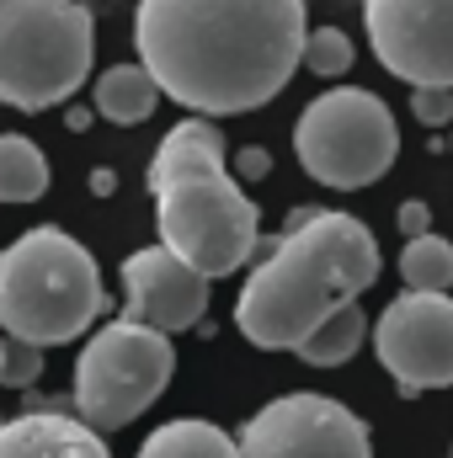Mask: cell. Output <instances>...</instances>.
<instances>
[{
	"label": "cell",
	"instance_id": "1",
	"mask_svg": "<svg viewBox=\"0 0 453 458\" xmlns=\"http://www.w3.org/2000/svg\"><path fill=\"white\" fill-rule=\"evenodd\" d=\"M304 16V0H139L133 48L160 97L192 117H235L294 81Z\"/></svg>",
	"mask_w": 453,
	"mask_h": 458
},
{
	"label": "cell",
	"instance_id": "2",
	"mask_svg": "<svg viewBox=\"0 0 453 458\" xmlns=\"http://www.w3.org/2000/svg\"><path fill=\"white\" fill-rule=\"evenodd\" d=\"M379 283L373 229L337 208H299L272 250L245 272L235 299L240 336L261 352H294L326 315L357 304Z\"/></svg>",
	"mask_w": 453,
	"mask_h": 458
},
{
	"label": "cell",
	"instance_id": "3",
	"mask_svg": "<svg viewBox=\"0 0 453 458\" xmlns=\"http://www.w3.org/2000/svg\"><path fill=\"white\" fill-rule=\"evenodd\" d=\"M97 256L59 225H38L0 250V331L21 346H64L102 315Z\"/></svg>",
	"mask_w": 453,
	"mask_h": 458
},
{
	"label": "cell",
	"instance_id": "4",
	"mask_svg": "<svg viewBox=\"0 0 453 458\" xmlns=\"http://www.w3.org/2000/svg\"><path fill=\"white\" fill-rule=\"evenodd\" d=\"M97 54V21L81 0H0V102L48 113L70 102Z\"/></svg>",
	"mask_w": 453,
	"mask_h": 458
},
{
	"label": "cell",
	"instance_id": "5",
	"mask_svg": "<svg viewBox=\"0 0 453 458\" xmlns=\"http://www.w3.org/2000/svg\"><path fill=\"white\" fill-rule=\"evenodd\" d=\"M155 192V229L160 245L187 261L198 277L240 272L261 245V208L229 171H182L150 187Z\"/></svg>",
	"mask_w": 453,
	"mask_h": 458
},
{
	"label": "cell",
	"instance_id": "6",
	"mask_svg": "<svg viewBox=\"0 0 453 458\" xmlns=\"http://www.w3.org/2000/svg\"><path fill=\"white\" fill-rule=\"evenodd\" d=\"M294 155L310 182L363 192L400 160V123L368 86H331L299 113Z\"/></svg>",
	"mask_w": 453,
	"mask_h": 458
},
{
	"label": "cell",
	"instance_id": "7",
	"mask_svg": "<svg viewBox=\"0 0 453 458\" xmlns=\"http://www.w3.org/2000/svg\"><path fill=\"white\" fill-rule=\"evenodd\" d=\"M171 373H176L171 336L133 320H113L75 357V411L91 432H117L166 394Z\"/></svg>",
	"mask_w": 453,
	"mask_h": 458
},
{
	"label": "cell",
	"instance_id": "8",
	"mask_svg": "<svg viewBox=\"0 0 453 458\" xmlns=\"http://www.w3.org/2000/svg\"><path fill=\"white\" fill-rule=\"evenodd\" d=\"M240 458H373L368 421L331 394L299 389L267 400L235 437Z\"/></svg>",
	"mask_w": 453,
	"mask_h": 458
},
{
	"label": "cell",
	"instance_id": "9",
	"mask_svg": "<svg viewBox=\"0 0 453 458\" xmlns=\"http://www.w3.org/2000/svg\"><path fill=\"white\" fill-rule=\"evenodd\" d=\"M373 352L406 400L427 389H453V299L406 288L373 320Z\"/></svg>",
	"mask_w": 453,
	"mask_h": 458
},
{
	"label": "cell",
	"instance_id": "10",
	"mask_svg": "<svg viewBox=\"0 0 453 458\" xmlns=\"http://www.w3.org/2000/svg\"><path fill=\"white\" fill-rule=\"evenodd\" d=\"M363 27L389 75L453 91V0H363Z\"/></svg>",
	"mask_w": 453,
	"mask_h": 458
},
{
	"label": "cell",
	"instance_id": "11",
	"mask_svg": "<svg viewBox=\"0 0 453 458\" xmlns=\"http://www.w3.org/2000/svg\"><path fill=\"white\" fill-rule=\"evenodd\" d=\"M123 320L150 326L160 336L192 331L209 310V277H198L187 261H176L166 245H144L123 261Z\"/></svg>",
	"mask_w": 453,
	"mask_h": 458
},
{
	"label": "cell",
	"instance_id": "12",
	"mask_svg": "<svg viewBox=\"0 0 453 458\" xmlns=\"http://www.w3.org/2000/svg\"><path fill=\"white\" fill-rule=\"evenodd\" d=\"M0 458H113V448L81 416L27 411L0 421Z\"/></svg>",
	"mask_w": 453,
	"mask_h": 458
},
{
	"label": "cell",
	"instance_id": "13",
	"mask_svg": "<svg viewBox=\"0 0 453 458\" xmlns=\"http://www.w3.org/2000/svg\"><path fill=\"white\" fill-rule=\"evenodd\" d=\"M182 171H225V133H219L209 117H182V123L155 144L150 187L166 182V176H182Z\"/></svg>",
	"mask_w": 453,
	"mask_h": 458
},
{
	"label": "cell",
	"instance_id": "14",
	"mask_svg": "<svg viewBox=\"0 0 453 458\" xmlns=\"http://www.w3.org/2000/svg\"><path fill=\"white\" fill-rule=\"evenodd\" d=\"M91 102H97V113L107 117V123L133 128V123H144V117L160 107V91H155V81L144 75V64H113L107 75H97Z\"/></svg>",
	"mask_w": 453,
	"mask_h": 458
},
{
	"label": "cell",
	"instance_id": "15",
	"mask_svg": "<svg viewBox=\"0 0 453 458\" xmlns=\"http://www.w3.org/2000/svg\"><path fill=\"white\" fill-rule=\"evenodd\" d=\"M139 458H240L235 437L225 427L203 421V416H182V421H166L144 437Z\"/></svg>",
	"mask_w": 453,
	"mask_h": 458
},
{
	"label": "cell",
	"instance_id": "16",
	"mask_svg": "<svg viewBox=\"0 0 453 458\" xmlns=\"http://www.w3.org/2000/svg\"><path fill=\"white\" fill-rule=\"evenodd\" d=\"M363 342H368V315H363L357 304H341L337 315H326L294 352H299V362H310V368H341L346 357H357Z\"/></svg>",
	"mask_w": 453,
	"mask_h": 458
},
{
	"label": "cell",
	"instance_id": "17",
	"mask_svg": "<svg viewBox=\"0 0 453 458\" xmlns=\"http://www.w3.org/2000/svg\"><path fill=\"white\" fill-rule=\"evenodd\" d=\"M48 192V160L32 139L0 133V203H38Z\"/></svg>",
	"mask_w": 453,
	"mask_h": 458
},
{
	"label": "cell",
	"instance_id": "18",
	"mask_svg": "<svg viewBox=\"0 0 453 458\" xmlns=\"http://www.w3.org/2000/svg\"><path fill=\"white\" fill-rule=\"evenodd\" d=\"M400 277L411 293H449L453 288V245L443 234H416L400 250Z\"/></svg>",
	"mask_w": 453,
	"mask_h": 458
},
{
	"label": "cell",
	"instance_id": "19",
	"mask_svg": "<svg viewBox=\"0 0 453 458\" xmlns=\"http://www.w3.org/2000/svg\"><path fill=\"white\" fill-rule=\"evenodd\" d=\"M304 70H315L321 81H341L352 70V38L341 27H310L304 32V54H299Z\"/></svg>",
	"mask_w": 453,
	"mask_h": 458
},
{
	"label": "cell",
	"instance_id": "20",
	"mask_svg": "<svg viewBox=\"0 0 453 458\" xmlns=\"http://www.w3.org/2000/svg\"><path fill=\"white\" fill-rule=\"evenodd\" d=\"M38 368H43V357H38V346L5 342V368H0V384H11V389H21V384H32V378H38Z\"/></svg>",
	"mask_w": 453,
	"mask_h": 458
},
{
	"label": "cell",
	"instance_id": "21",
	"mask_svg": "<svg viewBox=\"0 0 453 458\" xmlns=\"http://www.w3.org/2000/svg\"><path fill=\"white\" fill-rule=\"evenodd\" d=\"M411 113L422 117L427 128H438V123L453 117V102H449V91H416V97H411Z\"/></svg>",
	"mask_w": 453,
	"mask_h": 458
},
{
	"label": "cell",
	"instance_id": "22",
	"mask_svg": "<svg viewBox=\"0 0 453 458\" xmlns=\"http://www.w3.org/2000/svg\"><path fill=\"white\" fill-rule=\"evenodd\" d=\"M400 229H406V240H416V234H427V229H432V208H427L422 198H411V203H400Z\"/></svg>",
	"mask_w": 453,
	"mask_h": 458
},
{
	"label": "cell",
	"instance_id": "23",
	"mask_svg": "<svg viewBox=\"0 0 453 458\" xmlns=\"http://www.w3.org/2000/svg\"><path fill=\"white\" fill-rule=\"evenodd\" d=\"M267 165H272V160H267L261 149H245V155L235 160V171H240V176H267ZM240 176H235V182H240Z\"/></svg>",
	"mask_w": 453,
	"mask_h": 458
},
{
	"label": "cell",
	"instance_id": "24",
	"mask_svg": "<svg viewBox=\"0 0 453 458\" xmlns=\"http://www.w3.org/2000/svg\"><path fill=\"white\" fill-rule=\"evenodd\" d=\"M91 187H97V192L107 198V192H113V187H117V176H113V171H97V176H91Z\"/></svg>",
	"mask_w": 453,
	"mask_h": 458
},
{
	"label": "cell",
	"instance_id": "25",
	"mask_svg": "<svg viewBox=\"0 0 453 458\" xmlns=\"http://www.w3.org/2000/svg\"><path fill=\"white\" fill-rule=\"evenodd\" d=\"M0 368H5V336H0Z\"/></svg>",
	"mask_w": 453,
	"mask_h": 458
}]
</instances>
